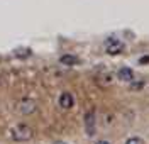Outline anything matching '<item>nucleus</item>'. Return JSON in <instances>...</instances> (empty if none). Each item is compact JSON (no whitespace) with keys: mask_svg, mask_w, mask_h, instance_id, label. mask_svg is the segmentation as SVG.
Wrapping results in <instances>:
<instances>
[{"mask_svg":"<svg viewBox=\"0 0 149 144\" xmlns=\"http://www.w3.org/2000/svg\"><path fill=\"white\" fill-rule=\"evenodd\" d=\"M10 137L15 143H27L34 137V131H32V127H29L26 124H19L10 129Z\"/></svg>","mask_w":149,"mask_h":144,"instance_id":"obj_1","label":"nucleus"},{"mask_svg":"<svg viewBox=\"0 0 149 144\" xmlns=\"http://www.w3.org/2000/svg\"><path fill=\"white\" fill-rule=\"evenodd\" d=\"M85 131H86V136H95V131H97V115H95V110H90L85 114Z\"/></svg>","mask_w":149,"mask_h":144,"instance_id":"obj_2","label":"nucleus"},{"mask_svg":"<svg viewBox=\"0 0 149 144\" xmlns=\"http://www.w3.org/2000/svg\"><path fill=\"white\" fill-rule=\"evenodd\" d=\"M19 112L22 115H31L32 112H36L37 109V104L32 100V98H24V100H20L19 102Z\"/></svg>","mask_w":149,"mask_h":144,"instance_id":"obj_3","label":"nucleus"},{"mask_svg":"<svg viewBox=\"0 0 149 144\" xmlns=\"http://www.w3.org/2000/svg\"><path fill=\"white\" fill-rule=\"evenodd\" d=\"M105 49H107V53L109 54H120L122 51H124V42H120L119 39H113L110 38L107 42H105Z\"/></svg>","mask_w":149,"mask_h":144,"instance_id":"obj_4","label":"nucleus"},{"mask_svg":"<svg viewBox=\"0 0 149 144\" xmlns=\"http://www.w3.org/2000/svg\"><path fill=\"white\" fill-rule=\"evenodd\" d=\"M58 104H59V107L61 109H71V107L74 105V97L71 92H63L61 95H59V100H58Z\"/></svg>","mask_w":149,"mask_h":144,"instance_id":"obj_5","label":"nucleus"},{"mask_svg":"<svg viewBox=\"0 0 149 144\" xmlns=\"http://www.w3.org/2000/svg\"><path fill=\"white\" fill-rule=\"evenodd\" d=\"M117 78L120 80V81H125V83H130V81H134V71L127 66H122L119 71H117Z\"/></svg>","mask_w":149,"mask_h":144,"instance_id":"obj_6","label":"nucleus"},{"mask_svg":"<svg viewBox=\"0 0 149 144\" xmlns=\"http://www.w3.org/2000/svg\"><path fill=\"white\" fill-rule=\"evenodd\" d=\"M59 63L65 65V66H74V65L80 63V59L74 56V54H63V56L59 58Z\"/></svg>","mask_w":149,"mask_h":144,"instance_id":"obj_7","label":"nucleus"},{"mask_svg":"<svg viewBox=\"0 0 149 144\" xmlns=\"http://www.w3.org/2000/svg\"><path fill=\"white\" fill-rule=\"evenodd\" d=\"M125 144H144V141H142L141 137H129V139L125 141Z\"/></svg>","mask_w":149,"mask_h":144,"instance_id":"obj_8","label":"nucleus"},{"mask_svg":"<svg viewBox=\"0 0 149 144\" xmlns=\"http://www.w3.org/2000/svg\"><path fill=\"white\" fill-rule=\"evenodd\" d=\"M31 54V49H24V51H17L15 56H29Z\"/></svg>","mask_w":149,"mask_h":144,"instance_id":"obj_9","label":"nucleus"},{"mask_svg":"<svg viewBox=\"0 0 149 144\" xmlns=\"http://www.w3.org/2000/svg\"><path fill=\"white\" fill-rule=\"evenodd\" d=\"M132 83V81H130ZM144 86V81H137V83H132V90H139V88H142Z\"/></svg>","mask_w":149,"mask_h":144,"instance_id":"obj_10","label":"nucleus"},{"mask_svg":"<svg viewBox=\"0 0 149 144\" xmlns=\"http://www.w3.org/2000/svg\"><path fill=\"white\" fill-rule=\"evenodd\" d=\"M139 63H141V65H144V63H149V56H146V58H142V59H139Z\"/></svg>","mask_w":149,"mask_h":144,"instance_id":"obj_11","label":"nucleus"},{"mask_svg":"<svg viewBox=\"0 0 149 144\" xmlns=\"http://www.w3.org/2000/svg\"><path fill=\"white\" fill-rule=\"evenodd\" d=\"M95 144H110V143H109V141H97Z\"/></svg>","mask_w":149,"mask_h":144,"instance_id":"obj_12","label":"nucleus"},{"mask_svg":"<svg viewBox=\"0 0 149 144\" xmlns=\"http://www.w3.org/2000/svg\"><path fill=\"white\" fill-rule=\"evenodd\" d=\"M54 144H66V143H61V141H59V143H54Z\"/></svg>","mask_w":149,"mask_h":144,"instance_id":"obj_13","label":"nucleus"}]
</instances>
